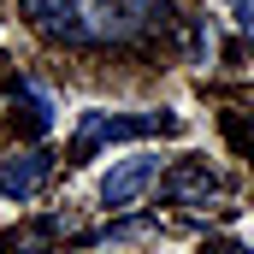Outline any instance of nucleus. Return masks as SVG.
<instances>
[{
    "label": "nucleus",
    "instance_id": "nucleus-8",
    "mask_svg": "<svg viewBox=\"0 0 254 254\" xmlns=\"http://www.w3.org/2000/svg\"><path fill=\"white\" fill-rule=\"evenodd\" d=\"M225 254H254V249H225Z\"/></svg>",
    "mask_w": 254,
    "mask_h": 254
},
{
    "label": "nucleus",
    "instance_id": "nucleus-2",
    "mask_svg": "<svg viewBox=\"0 0 254 254\" xmlns=\"http://www.w3.org/2000/svg\"><path fill=\"white\" fill-rule=\"evenodd\" d=\"M166 130H178L172 113H83V119H77V136H71V160H89V154L107 148V142L166 136Z\"/></svg>",
    "mask_w": 254,
    "mask_h": 254
},
{
    "label": "nucleus",
    "instance_id": "nucleus-7",
    "mask_svg": "<svg viewBox=\"0 0 254 254\" xmlns=\"http://www.w3.org/2000/svg\"><path fill=\"white\" fill-rule=\"evenodd\" d=\"M231 12H237V30L254 42V0H231Z\"/></svg>",
    "mask_w": 254,
    "mask_h": 254
},
{
    "label": "nucleus",
    "instance_id": "nucleus-1",
    "mask_svg": "<svg viewBox=\"0 0 254 254\" xmlns=\"http://www.w3.org/2000/svg\"><path fill=\"white\" fill-rule=\"evenodd\" d=\"M89 42H142L154 24H166V0H77Z\"/></svg>",
    "mask_w": 254,
    "mask_h": 254
},
{
    "label": "nucleus",
    "instance_id": "nucleus-6",
    "mask_svg": "<svg viewBox=\"0 0 254 254\" xmlns=\"http://www.w3.org/2000/svg\"><path fill=\"white\" fill-rule=\"evenodd\" d=\"M24 12H30V24L48 36V42H89V30H83V6L77 0H24Z\"/></svg>",
    "mask_w": 254,
    "mask_h": 254
},
{
    "label": "nucleus",
    "instance_id": "nucleus-5",
    "mask_svg": "<svg viewBox=\"0 0 254 254\" xmlns=\"http://www.w3.org/2000/svg\"><path fill=\"white\" fill-rule=\"evenodd\" d=\"M48 172H54L48 148H24V154L0 160V195H6V201H30V195H42Z\"/></svg>",
    "mask_w": 254,
    "mask_h": 254
},
{
    "label": "nucleus",
    "instance_id": "nucleus-4",
    "mask_svg": "<svg viewBox=\"0 0 254 254\" xmlns=\"http://www.w3.org/2000/svg\"><path fill=\"white\" fill-rule=\"evenodd\" d=\"M160 195H166L172 207H207V201L225 195V184H219V172H207V160H178V166L160 178Z\"/></svg>",
    "mask_w": 254,
    "mask_h": 254
},
{
    "label": "nucleus",
    "instance_id": "nucleus-3",
    "mask_svg": "<svg viewBox=\"0 0 254 254\" xmlns=\"http://www.w3.org/2000/svg\"><path fill=\"white\" fill-rule=\"evenodd\" d=\"M160 178H166V172H160L154 154H130V160H119V166L101 178V201H107L113 213H125V207H136V195H148Z\"/></svg>",
    "mask_w": 254,
    "mask_h": 254
}]
</instances>
